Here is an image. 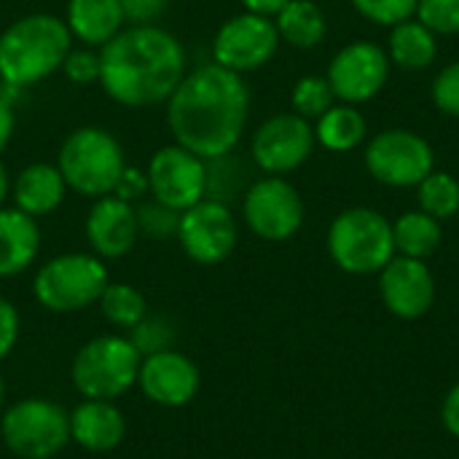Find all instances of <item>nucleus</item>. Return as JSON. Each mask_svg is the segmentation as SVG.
<instances>
[{"mask_svg":"<svg viewBox=\"0 0 459 459\" xmlns=\"http://www.w3.org/2000/svg\"><path fill=\"white\" fill-rule=\"evenodd\" d=\"M164 105L175 143L212 161L229 156L242 140L250 91L239 73L210 62L188 70Z\"/></svg>","mask_w":459,"mask_h":459,"instance_id":"1","label":"nucleus"},{"mask_svg":"<svg viewBox=\"0 0 459 459\" xmlns=\"http://www.w3.org/2000/svg\"><path fill=\"white\" fill-rule=\"evenodd\" d=\"M186 48L161 24H126L100 46V86L124 108L161 105L188 73Z\"/></svg>","mask_w":459,"mask_h":459,"instance_id":"2","label":"nucleus"},{"mask_svg":"<svg viewBox=\"0 0 459 459\" xmlns=\"http://www.w3.org/2000/svg\"><path fill=\"white\" fill-rule=\"evenodd\" d=\"M70 48L73 35L62 16L27 13L0 32V81L13 89L32 86L62 70Z\"/></svg>","mask_w":459,"mask_h":459,"instance_id":"3","label":"nucleus"},{"mask_svg":"<svg viewBox=\"0 0 459 459\" xmlns=\"http://www.w3.org/2000/svg\"><path fill=\"white\" fill-rule=\"evenodd\" d=\"M56 167L67 183V191L100 199L113 194L121 172L126 169V156L121 143L108 129L78 126L62 140Z\"/></svg>","mask_w":459,"mask_h":459,"instance_id":"4","label":"nucleus"},{"mask_svg":"<svg viewBox=\"0 0 459 459\" xmlns=\"http://www.w3.org/2000/svg\"><path fill=\"white\" fill-rule=\"evenodd\" d=\"M328 253L347 274H377L395 255L393 223L371 207L344 210L328 229Z\"/></svg>","mask_w":459,"mask_h":459,"instance_id":"5","label":"nucleus"},{"mask_svg":"<svg viewBox=\"0 0 459 459\" xmlns=\"http://www.w3.org/2000/svg\"><path fill=\"white\" fill-rule=\"evenodd\" d=\"M143 355L129 336H97L73 358V385L83 398L113 401L137 385Z\"/></svg>","mask_w":459,"mask_h":459,"instance_id":"6","label":"nucleus"},{"mask_svg":"<svg viewBox=\"0 0 459 459\" xmlns=\"http://www.w3.org/2000/svg\"><path fill=\"white\" fill-rule=\"evenodd\" d=\"M108 282V266L100 255L65 253L38 269L32 296L48 312H78L97 304Z\"/></svg>","mask_w":459,"mask_h":459,"instance_id":"7","label":"nucleus"},{"mask_svg":"<svg viewBox=\"0 0 459 459\" xmlns=\"http://www.w3.org/2000/svg\"><path fill=\"white\" fill-rule=\"evenodd\" d=\"M0 436L16 457L51 459L70 441V414L51 401L24 398L3 414Z\"/></svg>","mask_w":459,"mask_h":459,"instance_id":"8","label":"nucleus"},{"mask_svg":"<svg viewBox=\"0 0 459 459\" xmlns=\"http://www.w3.org/2000/svg\"><path fill=\"white\" fill-rule=\"evenodd\" d=\"M363 161L374 180L393 188L420 186L436 169V156L430 143L411 129L379 132L368 143Z\"/></svg>","mask_w":459,"mask_h":459,"instance_id":"9","label":"nucleus"},{"mask_svg":"<svg viewBox=\"0 0 459 459\" xmlns=\"http://www.w3.org/2000/svg\"><path fill=\"white\" fill-rule=\"evenodd\" d=\"M242 215L255 237L285 242L296 237L304 223V202L296 186L282 175H266L245 191Z\"/></svg>","mask_w":459,"mask_h":459,"instance_id":"10","label":"nucleus"},{"mask_svg":"<svg viewBox=\"0 0 459 459\" xmlns=\"http://www.w3.org/2000/svg\"><path fill=\"white\" fill-rule=\"evenodd\" d=\"M175 239L180 242L183 253L194 264L215 266L226 261L237 247L239 239L237 218L226 202L204 196L202 202L180 212Z\"/></svg>","mask_w":459,"mask_h":459,"instance_id":"11","label":"nucleus"},{"mask_svg":"<svg viewBox=\"0 0 459 459\" xmlns=\"http://www.w3.org/2000/svg\"><path fill=\"white\" fill-rule=\"evenodd\" d=\"M280 46V32L272 16L242 11L226 19L212 38V62L231 73H250L264 67Z\"/></svg>","mask_w":459,"mask_h":459,"instance_id":"12","label":"nucleus"},{"mask_svg":"<svg viewBox=\"0 0 459 459\" xmlns=\"http://www.w3.org/2000/svg\"><path fill=\"white\" fill-rule=\"evenodd\" d=\"M145 175L151 196L175 212H183L207 196V161L178 143L159 148L151 156Z\"/></svg>","mask_w":459,"mask_h":459,"instance_id":"13","label":"nucleus"},{"mask_svg":"<svg viewBox=\"0 0 459 459\" xmlns=\"http://www.w3.org/2000/svg\"><path fill=\"white\" fill-rule=\"evenodd\" d=\"M315 143V126L304 116L277 113L255 129L250 153L261 172L285 175L299 169L312 156Z\"/></svg>","mask_w":459,"mask_h":459,"instance_id":"14","label":"nucleus"},{"mask_svg":"<svg viewBox=\"0 0 459 459\" xmlns=\"http://www.w3.org/2000/svg\"><path fill=\"white\" fill-rule=\"evenodd\" d=\"M336 100L347 105L374 100L390 78V56L371 40H355L339 48L325 73Z\"/></svg>","mask_w":459,"mask_h":459,"instance_id":"15","label":"nucleus"},{"mask_svg":"<svg viewBox=\"0 0 459 459\" xmlns=\"http://www.w3.org/2000/svg\"><path fill=\"white\" fill-rule=\"evenodd\" d=\"M379 293L385 307L401 320H417L436 301V280L425 261L393 255L379 272Z\"/></svg>","mask_w":459,"mask_h":459,"instance_id":"16","label":"nucleus"},{"mask_svg":"<svg viewBox=\"0 0 459 459\" xmlns=\"http://www.w3.org/2000/svg\"><path fill=\"white\" fill-rule=\"evenodd\" d=\"M137 385L148 401L167 409H180L199 393V368L191 358L175 350H164L143 358Z\"/></svg>","mask_w":459,"mask_h":459,"instance_id":"17","label":"nucleus"},{"mask_svg":"<svg viewBox=\"0 0 459 459\" xmlns=\"http://www.w3.org/2000/svg\"><path fill=\"white\" fill-rule=\"evenodd\" d=\"M83 229H86V239H89L91 253L100 255L102 261L129 255L140 239L134 204L113 196V194L94 199Z\"/></svg>","mask_w":459,"mask_h":459,"instance_id":"18","label":"nucleus"},{"mask_svg":"<svg viewBox=\"0 0 459 459\" xmlns=\"http://www.w3.org/2000/svg\"><path fill=\"white\" fill-rule=\"evenodd\" d=\"M126 436V420L113 401L86 398L70 414V441L89 452H110Z\"/></svg>","mask_w":459,"mask_h":459,"instance_id":"19","label":"nucleus"},{"mask_svg":"<svg viewBox=\"0 0 459 459\" xmlns=\"http://www.w3.org/2000/svg\"><path fill=\"white\" fill-rule=\"evenodd\" d=\"M67 194V183L56 164L35 161L27 164L13 180H11V202L16 210L32 215L35 221L54 212Z\"/></svg>","mask_w":459,"mask_h":459,"instance_id":"20","label":"nucleus"},{"mask_svg":"<svg viewBox=\"0 0 459 459\" xmlns=\"http://www.w3.org/2000/svg\"><path fill=\"white\" fill-rule=\"evenodd\" d=\"M65 24L73 40L100 48L126 27V19L121 0H67Z\"/></svg>","mask_w":459,"mask_h":459,"instance_id":"21","label":"nucleus"},{"mask_svg":"<svg viewBox=\"0 0 459 459\" xmlns=\"http://www.w3.org/2000/svg\"><path fill=\"white\" fill-rule=\"evenodd\" d=\"M40 253L38 221L16 207H0V277H16Z\"/></svg>","mask_w":459,"mask_h":459,"instance_id":"22","label":"nucleus"},{"mask_svg":"<svg viewBox=\"0 0 459 459\" xmlns=\"http://www.w3.org/2000/svg\"><path fill=\"white\" fill-rule=\"evenodd\" d=\"M387 56L401 70H425L438 56V40L430 27H425L420 19H406L395 27H390V48Z\"/></svg>","mask_w":459,"mask_h":459,"instance_id":"23","label":"nucleus"},{"mask_svg":"<svg viewBox=\"0 0 459 459\" xmlns=\"http://www.w3.org/2000/svg\"><path fill=\"white\" fill-rule=\"evenodd\" d=\"M274 27L280 32V40L290 43L293 48H315L323 43L328 32L325 13L312 0H290L280 8L274 16Z\"/></svg>","mask_w":459,"mask_h":459,"instance_id":"24","label":"nucleus"},{"mask_svg":"<svg viewBox=\"0 0 459 459\" xmlns=\"http://www.w3.org/2000/svg\"><path fill=\"white\" fill-rule=\"evenodd\" d=\"M366 137V118L355 105H331L315 124V140L333 153L355 151Z\"/></svg>","mask_w":459,"mask_h":459,"instance_id":"25","label":"nucleus"},{"mask_svg":"<svg viewBox=\"0 0 459 459\" xmlns=\"http://www.w3.org/2000/svg\"><path fill=\"white\" fill-rule=\"evenodd\" d=\"M444 231H441V221H436L433 215L422 212V210H411L403 212L395 223H393V242H395V253L406 255V258H420L425 261L428 255H433L441 247Z\"/></svg>","mask_w":459,"mask_h":459,"instance_id":"26","label":"nucleus"},{"mask_svg":"<svg viewBox=\"0 0 459 459\" xmlns=\"http://www.w3.org/2000/svg\"><path fill=\"white\" fill-rule=\"evenodd\" d=\"M97 304H100L102 317L110 325L124 328V331H132L148 317L145 296L134 285H126V282H108Z\"/></svg>","mask_w":459,"mask_h":459,"instance_id":"27","label":"nucleus"},{"mask_svg":"<svg viewBox=\"0 0 459 459\" xmlns=\"http://www.w3.org/2000/svg\"><path fill=\"white\" fill-rule=\"evenodd\" d=\"M420 210L433 215L436 221H449L459 215V180L449 172H430L417 186Z\"/></svg>","mask_w":459,"mask_h":459,"instance_id":"28","label":"nucleus"},{"mask_svg":"<svg viewBox=\"0 0 459 459\" xmlns=\"http://www.w3.org/2000/svg\"><path fill=\"white\" fill-rule=\"evenodd\" d=\"M333 100H336V94H333L325 75H304V78L296 81V86L290 91L293 113L304 116L307 121L320 118L333 105Z\"/></svg>","mask_w":459,"mask_h":459,"instance_id":"29","label":"nucleus"},{"mask_svg":"<svg viewBox=\"0 0 459 459\" xmlns=\"http://www.w3.org/2000/svg\"><path fill=\"white\" fill-rule=\"evenodd\" d=\"M137 210V226H140V237H151V239H169L178 234V221L180 212H175L172 207L161 204V202H143L134 207Z\"/></svg>","mask_w":459,"mask_h":459,"instance_id":"30","label":"nucleus"},{"mask_svg":"<svg viewBox=\"0 0 459 459\" xmlns=\"http://www.w3.org/2000/svg\"><path fill=\"white\" fill-rule=\"evenodd\" d=\"M417 3L420 0H352L355 11L366 16L368 22L395 27L411 16H417Z\"/></svg>","mask_w":459,"mask_h":459,"instance_id":"31","label":"nucleus"},{"mask_svg":"<svg viewBox=\"0 0 459 459\" xmlns=\"http://www.w3.org/2000/svg\"><path fill=\"white\" fill-rule=\"evenodd\" d=\"M417 19L430 27L436 35L459 32V0H420Z\"/></svg>","mask_w":459,"mask_h":459,"instance_id":"32","label":"nucleus"},{"mask_svg":"<svg viewBox=\"0 0 459 459\" xmlns=\"http://www.w3.org/2000/svg\"><path fill=\"white\" fill-rule=\"evenodd\" d=\"M62 73L70 83L86 86V83H100V48L91 46H73L62 62Z\"/></svg>","mask_w":459,"mask_h":459,"instance_id":"33","label":"nucleus"},{"mask_svg":"<svg viewBox=\"0 0 459 459\" xmlns=\"http://www.w3.org/2000/svg\"><path fill=\"white\" fill-rule=\"evenodd\" d=\"M137 352L145 358V355H156V352H164L169 350V342H172V328L167 325V320L161 317H145L140 325L132 328V339H129Z\"/></svg>","mask_w":459,"mask_h":459,"instance_id":"34","label":"nucleus"},{"mask_svg":"<svg viewBox=\"0 0 459 459\" xmlns=\"http://www.w3.org/2000/svg\"><path fill=\"white\" fill-rule=\"evenodd\" d=\"M430 97H433V105H436L441 113L459 118V59L457 62H452V65H446V67L433 78Z\"/></svg>","mask_w":459,"mask_h":459,"instance_id":"35","label":"nucleus"},{"mask_svg":"<svg viewBox=\"0 0 459 459\" xmlns=\"http://www.w3.org/2000/svg\"><path fill=\"white\" fill-rule=\"evenodd\" d=\"M145 194H151L145 169H137V167H129V164H126V169L121 172V178H118L116 188H113V196H118V199L134 204V202H140Z\"/></svg>","mask_w":459,"mask_h":459,"instance_id":"36","label":"nucleus"},{"mask_svg":"<svg viewBox=\"0 0 459 459\" xmlns=\"http://www.w3.org/2000/svg\"><path fill=\"white\" fill-rule=\"evenodd\" d=\"M126 24H156L167 11V0H121Z\"/></svg>","mask_w":459,"mask_h":459,"instance_id":"37","label":"nucleus"},{"mask_svg":"<svg viewBox=\"0 0 459 459\" xmlns=\"http://www.w3.org/2000/svg\"><path fill=\"white\" fill-rule=\"evenodd\" d=\"M19 339V312L11 301L0 299V360L11 355Z\"/></svg>","mask_w":459,"mask_h":459,"instance_id":"38","label":"nucleus"},{"mask_svg":"<svg viewBox=\"0 0 459 459\" xmlns=\"http://www.w3.org/2000/svg\"><path fill=\"white\" fill-rule=\"evenodd\" d=\"M441 420H444V428L459 438V382L449 390L446 401H444V409H441Z\"/></svg>","mask_w":459,"mask_h":459,"instance_id":"39","label":"nucleus"},{"mask_svg":"<svg viewBox=\"0 0 459 459\" xmlns=\"http://www.w3.org/2000/svg\"><path fill=\"white\" fill-rule=\"evenodd\" d=\"M13 129H16V116H13V108L11 102L0 94V153L5 151V145L11 143L13 137Z\"/></svg>","mask_w":459,"mask_h":459,"instance_id":"40","label":"nucleus"},{"mask_svg":"<svg viewBox=\"0 0 459 459\" xmlns=\"http://www.w3.org/2000/svg\"><path fill=\"white\" fill-rule=\"evenodd\" d=\"M245 5V11H253V13H261V16H277L280 8L290 0H239Z\"/></svg>","mask_w":459,"mask_h":459,"instance_id":"41","label":"nucleus"},{"mask_svg":"<svg viewBox=\"0 0 459 459\" xmlns=\"http://www.w3.org/2000/svg\"><path fill=\"white\" fill-rule=\"evenodd\" d=\"M8 199H11V178H8L5 164L0 161V207H5Z\"/></svg>","mask_w":459,"mask_h":459,"instance_id":"42","label":"nucleus"},{"mask_svg":"<svg viewBox=\"0 0 459 459\" xmlns=\"http://www.w3.org/2000/svg\"><path fill=\"white\" fill-rule=\"evenodd\" d=\"M3 395H5V385H3V379H0V403H3Z\"/></svg>","mask_w":459,"mask_h":459,"instance_id":"43","label":"nucleus"}]
</instances>
